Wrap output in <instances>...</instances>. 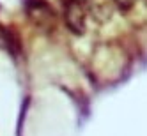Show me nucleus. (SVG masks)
<instances>
[{"instance_id":"f257e3e1","label":"nucleus","mask_w":147,"mask_h":136,"mask_svg":"<svg viewBox=\"0 0 147 136\" xmlns=\"http://www.w3.org/2000/svg\"><path fill=\"white\" fill-rule=\"evenodd\" d=\"M62 16H64V23L73 34L82 36L85 32L87 27V13L85 7L82 5L80 0H64L62 5Z\"/></svg>"},{"instance_id":"f03ea898","label":"nucleus","mask_w":147,"mask_h":136,"mask_svg":"<svg viewBox=\"0 0 147 136\" xmlns=\"http://www.w3.org/2000/svg\"><path fill=\"white\" fill-rule=\"evenodd\" d=\"M28 16L34 19V23L43 25V27H51L53 25L55 14L51 11V7L43 2V0H32L28 5Z\"/></svg>"},{"instance_id":"7ed1b4c3","label":"nucleus","mask_w":147,"mask_h":136,"mask_svg":"<svg viewBox=\"0 0 147 136\" xmlns=\"http://www.w3.org/2000/svg\"><path fill=\"white\" fill-rule=\"evenodd\" d=\"M115 5H117L119 9H124V11H128V9H131L135 4H136V0H113Z\"/></svg>"}]
</instances>
